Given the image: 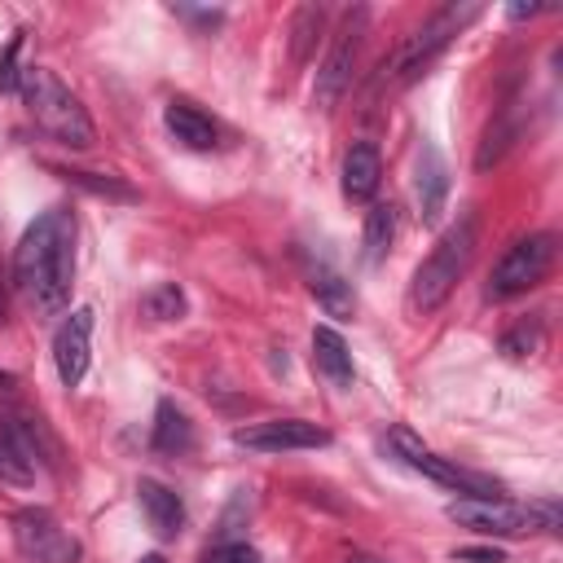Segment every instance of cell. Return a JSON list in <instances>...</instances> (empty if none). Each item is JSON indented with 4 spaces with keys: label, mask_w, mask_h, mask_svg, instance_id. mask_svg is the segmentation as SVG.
<instances>
[{
    "label": "cell",
    "mask_w": 563,
    "mask_h": 563,
    "mask_svg": "<svg viewBox=\"0 0 563 563\" xmlns=\"http://www.w3.org/2000/svg\"><path fill=\"white\" fill-rule=\"evenodd\" d=\"M537 343H541V330L523 321V325H515V330L501 339V352H506V356H528Z\"/></svg>",
    "instance_id": "obj_24"
},
{
    "label": "cell",
    "mask_w": 563,
    "mask_h": 563,
    "mask_svg": "<svg viewBox=\"0 0 563 563\" xmlns=\"http://www.w3.org/2000/svg\"><path fill=\"white\" fill-rule=\"evenodd\" d=\"M92 361V308H75L53 334V365L66 387H79Z\"/></svg>",
    "instance_id": "obj_11"
},
{
    "label": "cell",
    "mask_w": 563,
    "mask_h": 563,
    "mask_svg": "<svg viewBox=\"0 0 563 563\" xmlns=\"http://www.w3.org/2000/svg\"><path fill=\"white\" fill-rule=\"evenodd\" d=\"M413 194H418V216L422 220H435L444 211V198H449V167L440 158L435 145H422L418 150V163H413Z\"/></svg>",
    "instance_id": "obj_12"
},
{
    "label": "cell",
    "mask_w": 563,
    "mask_h": 563,
    "mask_svg": "<svg viewBox=\"0 0 563 563\" xmlns=\"http://www.w3.org/2000/svg\"><path fill=\"white\" fill-rule=\"evenodd\" d=\"M391 238H396V211H391L387 202L369 207V211H365V238H361V246H365V260H369V264H378V260L387 255Z\"/></svg>",
    "instance_id": "obj_20"
},
{
    "label": "cell",
    "mask_w": 563,
    "mask_h": 563,
    "mask_svg": "<svg viewBox=\"0 0 563 563\" xmlns=\"http://www.w3.org/2000/svg\"><path fill=\"white\" fill-rule=\"evenodd\" d=\"M308 290H312V299H317L330 317H339V321H347V317L356 312L352 282H343L330 264H308Z\"/></svg>",
    "instance_id": "obj_18"
},
{
    "label": "cell",
    "mask_w": 563,
    "mask_h": 563,
    "mask_svg": "<svg viewBox=\"0 0 563 563\" xmlns=\"http://www.w3.org/2000/svg\"><path fill=\"white\" fill-rule=\"evenodd\" d=\"M387 444H391V453H396L409 471H418V475H427V479H435V484H444V488H457V493H466V497H497V493H501L497 479H488V475H479V471H466V466H457L453 457L431 453L409 427H391Z\"/></svg>",
    "instance_id": "obj_5"
},
{
    "label": "cell",
    "mask_w": 563,
    "mask_h": 563,
    "mask_svg": "<svg viewBox=\"0 0 563 563\" xmlns=\"http://www.w3.org/2000/svg\"><path fill=\"white\" fill-rule=\"evenodd\" d=\"M541 13V4H510V18H532Z\"/></svg>",
    "instance_id": "obj_29"
},
{
    "label": "cell",
    "mask_w": 563,
    "mask_h": 563,
    "mask_svg": "<svg viewBox=\"0 0 563 563\" xmlns=\"http://www.w3.org/2000/svg\"><path fill=\"white\" fill-rule=\"evenodd\" d=\"M35 440L22 422L13 418H0V479H13V484H31L35 479Z\"/></svg>",
    "instance_id": "obj_14"
},
{
    "label": "cell",
    "mask_w": 563,
    "mask_h": 563,
    "mask_svg": "<svg viewBox=\"0 0 563 563\" xmlns=\"http://www.w3.org/2000/svg\"><path fill=\"white\" fill-rule=\"evenodd\" d=\"M471 251H475V220L462 216L457 224H449L440 233L431 255L418 264V273L409 282V312H435L449 299V290L457 286V277L466 273Z\"/></svg>",
    "instance_id": "obj_3"
},
{
    "label": "cell",
    "mask_w": 563,
    "mask_h": 563,
    "mask_svg": "<svg viewBox=\"0 0 563 563\" xmlns=\"http://www.w3.org/2000/svg\"><path fill=\"white\" fill-rule=\"evenodd\" d=\"M383 180V158L369 141H356L347 154H343V198L347 202H369L374 189Z\"/></svg>",
    "instance_id": "obj_15"
},
{
    "label": "cell",
    "mask_w": 563,
    "mask_h": 563,
    "mask_svg": "<svg viewBox=\"0 0 563 563\" xmlns=\"http://www.w3.org/2000/svg\"><path fill=\"white\" fill-rule=\"evenodd\" d=\"M352 563H383V559H369V554H361V559H352Z\"/></svg>",
    "instance_id": "obj_30"
},
{
    "label": "cell",
    "mask_w": 563,
    "mask_h": 563,
    "mask_svg": "<svg viewBox=\"0 0 563 563\" xmlns=\"http://www.w3.org/2000/svg\"><path fill=\"white\" fill-rule=\"evenodd\" d=\"M172 13L176 18H189V22H198V26H216L224 13L220 9H189V4H172Z\"/></svg>",
    "instance_id": "obj_28"
},
{
    "label": "cell",
    "mask_w": 563,
    "mask_h": 563,
    "mask_svg": "<svg viewBox=\"0 0 563 563\" xmlns=\"http://www.w3.org/2000/svg\"><path fill=\"white\" fill-rule=\"evenodd\" d=\"M207 563H260V550L246 545V541H224L207 554Z\"/></svg>",
    "instance_id": "obj_26"
},
{
    "label": "cell",
    "mask_w": 563,
    "mask_h": 563,
    "mask_svg": "<svg viewBox=\"0 0 563 563\" xmlns=\"http://www.w3.org/2000/svg\"><path fill=\"white\" fill-rule=\"evenodd\" d=\"M136 501H141V515H145V523L154 528V537L172 541V537L185 528V501H180L167 484L141 479V484H136Z\"/></svg>",
    "instance_id": "obj_13"
},
{
    "label": "cell",
    "mask_w": 563,
    "mask_h": 563,
    "mask_svg": "<svg viewBox=\"0 0 563 563\" xmlns=\"http://www.w3.org/2000/svg\"><path fill=\"white\" fill-rule=\"evenodd\" d=\"M361 26H365V9L347 13L343 26L334 31V44L325 53V62L317 66V84H312V97L321 110H334L339 97L352 88V70H356V53H361Z\"/></svg>",
    "instance_id": "obj_7"
},
{
    "label": "cell",
    "mask_w": 563,
    "mask_h": 563,
    "mask_svg": "<svg viewBox=\"0 0 563 563\" xmlns=\"http://www.w3.org/2000/svg\"><path fill=\"white\" fill-rule=\"evenodd\" d=\"M66 180H75V185H84V189H92V194H110V198H132V189H128V185H114L110 176L101 180L97 172H66Z\"/></svg>",
    "instance_id": "obj_25"
},
{
    "label": "cell",
    "mask_w": 563,
    "mask_h": 563,
    "mask_svg": "<svg viewBox=\"0 0 563 563\" xmlns=\"http://www.w3.org/2000/svg\"><path fill=\"white\" fill-rule=\"evenodd\" d=\"M453 559L457 563H506V554L497 545H462V550H453Z\"/></svg>",
    "instance_id": "obj_27"
},
{
    "label": "cell",
    "mask_w": 563,
    "mask_h": 563,
    "mask_svg": "<svg viewBox=\"0 0 563 563\" xmlns=\"http://www.w3.org/2000/svg\"><path fill=\"white\" fill-rule=\"evenodd\" d=\"M317 26H321V9H312V4H308V9H299V13H295V26H290V31H295V48H290V53H295V62H303V57H308V44H312Z\"/></svg>",
    "instance_id": "obj_22"
},
{
    "label": "cell",
    "mask_w": 563,
    "mask_h": 563,
    "mask_svg": "<svg viewBox=\"0 0 563 563\" xmlns=\"http://www.w3.org/2000/svg\"><path fill=\"white\" fill-rule=\"evenodd\" d=\"M141 563H163V559H158V554H145V559H141Z\"/></svg>",
    "instance_id": "obj_31"
},
{
    "label": "cell",
    "mask_w": 563,
    "mask_h": 563,
    "mask_svg": "<svg viewBox=\"0 0 563 563\" xmlns=\"http://www.w3.org/2000/svg\"><path fill=\"white\" fill-rule=\"evenodd\" d=\"M22 97H26V110L31 119L66 150H88L97 141V128L84 110V101L44 66H31L22 70Z\"/></svg>",
    "instance_id": "obj_2"
},
{
    "label": "cell",
    "mask_w": 563,
    "mask_h": 563,
    "mask_svg": "<svg viewBox=\"0 0 563 563\" xmlns=\"http://www.w3.org/2000/svg\"><path fill=\"white\" fill-rule=\"evenodd\" d=\"M13 541L26 563H75L79 541L48 515V510H18L13 515Z\"/></svg>",
    "instance_id": "obj_9"
},
{
    "label": "cell",
    "mask_w": 563,
    "mask_h": 563,
    "mask_svg": "<svg viewBox=\"0 0 563 563\" xmlns=\"http://www.w3.org/2000/svg\"><path fill=\"white\" fill-rule=\"evenodd\" d=\"M444 515L471 532H484V537H519V532H532V528H559V506L554 501H532V506H519V501H506V497H457L444 506Z\"/></svg>",
    "instance_id": "obj_4"
},
{
    "label": "cell",
    "mask_w": 563,
    "mask_h": 563,
    "mask_svg": "<svg viewBox=\"0 0 563 563\" xmlns=\"http://www.w3.org/2000/svg\"><path fill=\"white\" fill-rule=\"evenodd\" d=\"M141 308H145V317H154V321H180V317H185V290H180L176 282H158V286H150V290L141 295Z\"/></svg>",
    "instance_id": "obj_21"
},
{
    "label": "cell",
    "mask_w": 563,
    "mask_h": 563,
    "mask_svg": "<svg viewBox=\"0 0 563 563\" xmlns=\"http://www.w3.org/2000/svg\"><path fill=\"white\" fill-rule=\"evenodd\" d=\"M13 282L40 312H62L75 286V216L48 207L35 216L13 251Z\"/></svg>",
    "instance_id": "obj_1"
},
{
    "label": "cell",
    "mask_w": 563,
    "mask_h": 563,
    "mask_svg": "<svg viewBox=\"0 0 563 563\" xmlns=\"http://www.w3.org/2000/svg\"><path fill=\"white\" fill-rule=\"evenodd\" d=\"M0 321H4V290H0Z\"/></svg>",
    "instance_id": "obj_32"
},
{
    "label": "cell",
    "mask_w": 563,
    "mask_h": 563,
    "mask_svg": "<svg viewBox=\"0 0 563 563\" xmlns=\"http://www.w3.org/2000/svg\"><path fill=\"white\" fill-rule=\"evenodd\" d=\"M479 18V4H449V9H440L431 22H422L409 40H405V48H400V57H396V70H400V79H413L440 48H449V40L466 26V22H475Z\"/></svg>",
    "instance_id": "obj_8"
},
{
    "label": "cell",
    "mask_w": 563,
    "mask_h": 563,
    "mask_svg": "<svg viewBox=\"0 0 563 563\" xmlns=\"http://www.w3.org/2000/svg\"><path fill=\"white\" fill-rule=\"evenodd\" d=\"M550 260H554V238H550V233H528V238H519V242L497 260V268H493L484 295H488V299H510V295L532 290V286L545 277Z\"/></svg>",
    "instance_id": "obj_6"
},
{
    "label": "cell",
    "mask_w": 563,
    "mask_h": 563,
    "mask_svg": "<svg viewBox=\"0 0 563 563\" xmlns=\"http://www.w3.org/2000/svg\"><path fill=\"white\" fill-rule=\"evenodd\" d=\"M18 53H22V31L4 44L0 53V92H22V70H18Z\"/></svg>",
    "instance_id": "obj_23"
},
{
    "label": "cell",
    "mask_w": 563,
    "mask_h": 563,
    "mask_svg": "<svg viewBox=\"0 0 563 563\" xmlns=\"http://www.w3.org/2000/svg\"><path fill=\"white\" fill-rule=\"evenodd\" d=\"M312 369L321 378H330L334 387H352L356 369H352V352L343 343V334L334 325H317L312 330Z\"/></svg>",
    "instance_id": "obj_16"
},
{
    "label": "cell",
    "mask_w": 563,
    "mask_h": 563,
    "mask_svg": "<svg viewBox=\"0 0 563 563\" xmlns=\"http://www.w3.org/2000/svg\"><path fill=\"white\" fill-rule=\"evenodd\" d=\"M150 440H154L158 453H185L194 444V427H189V418L172 400H158V409H154V435Z\"/></svg>",
    "instance_id": "obj_19"
},
{
    "label": "cell",
    "mask_w": 563,
    "mask_h": 563,
    "mask_svg": "<svg viewBox=\"0 0 563 563\" xmlns=\"http://www.w3.org/2000/svg\"><path fill=\"white\" fill-rule=\"evenodd\" d=\"M163 123H167V132L185 145V150H211L216 145V123L198 110V106H189V101H167V110H163Z\"/></svg>",
    "instance_id": "obj_17"
},
{
    "label": "cell",
    "mask_w": 563,
    "mask_h": 563,
    "mask_svg": "<svg viewBox=\"0 0 563 563\" xmlns=\"http://www.w3.org/2000/svg\"><path fill=\"white\" fill-rule=\"evenodd\" d=\"M238 449L251 453H290V449H321L330 444V431L303 418H268V422H246L233 431Z\"/></svg>",
    "instance_id": "obj_10"
}]
</instances>
